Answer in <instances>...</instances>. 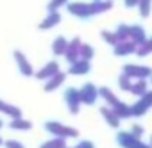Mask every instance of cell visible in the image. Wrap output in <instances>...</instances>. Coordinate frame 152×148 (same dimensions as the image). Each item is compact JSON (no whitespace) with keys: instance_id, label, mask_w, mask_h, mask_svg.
Listing matches in <instances>:
<instances>
[{"instance_id":"obj_1","label":"cell","mask_w":152,"mask_h":148,"mask_svg":"<svg viewBox=\"0 0 152 148\" xmlns=\"http://www.w3.org/2000/svg\"><path fill=\"white\" fill-rule=\"evenodd\" d=\"M64 98H66V104H68L70 111L75 114V112H77V107H79V102H81V91L72 89V88H70V89H66Z\"/></svg>"},{"instance_id":"obj_2","label":"cell","mask_w":152,"mask_h":148,"mask_svg":"<svg viewBox=\"0 0 152 148\" xmlns=\"http://www.w3.org/2000/svg\"><path fill=\"white\" fill-rule=\"evenodd\" d=\"M68 11L75 16H81V18H88L93 15L90 4H68Z\"/></svg>"},{"instance_id":"obj_3","label":"cell","mask_w":152,"mask_h":148,"mask_svg":"<svg viewBox=\"0 0 152 148\" xmlns=\"http://www.w3.org/2000/svg\"><path fill=\"white\" fill-rule=\"evenodd\" d=\"M81 43H79V39H73L70 45H68V48H66V52H64V55H66V59L73 64L75 61L79 59V55H81Z\"/></svg>"},{"instance_id":"obj_4","label":"cell","mask_w":152,"mask_h":148,"mask_svg":"<svg viewBox=\"0 0 152 148\" xmlns=\"http://www.w3.org/2000/svg\"><path fill=\"white\" fill-rule=\"evenodd\" d=\"M152 73L150 68H138V66H125V75L127 77H138V79H145Z\"/></svg>"},{"instance_id":"obj_5","label":"cell","mask_w":152,"mask_h":148,"mask_svg":"<svg viewBox=\"0 0 152 148\" xmlns=\"http://www.w3.org/2000/svg\"><path fill=\"white\" fill-rule=\"evenodd\" d=\"M81 100L84 104H93L97 100V89L93 88V84H86L81 89Z\"/></svg>"},{"instance_id":"obj_6","label":"cell","mask_w":152,"mask_h":148,"mask_svg":"<svg viewBox=\"0 0 152 148\" xmlns=\"http://www.w3.org/2000/svg\"><path fill=\"white\" fill-rule=\"evenodd\" d=\"M90 71V62L88 61H75L70 68V73H73V75H83V73H88Z\"/></svg>"},{"instance_id":"obj_7","label":"cell","mask_w":152,"mask_h":148,"mask_svg":"<svg viewBox=\"0 0 152 148\" xmlns=\"http://www.w3.org/2000/svg\"><path fill=\"white\" fill-rule=\"evenodd\" d=\"M15 57H16V62H18V66H20V70H22L23 75H32V68H31V64L27 62L25 55H23L22 52H15Z\"/></svg>"},{"instance_id":"obj_8","label":"cell","mask_w":152,"mask_h":148,"mask_svg":"<svg viewBox=\"0 0 152 148\" xmlns=\"http://www.w3.org/2000/svg\"><path fill=\"white\" fill-rule=\"evenodd\" d=\"M56 73H57V62H48L39 73H38V79H50V77H54L56 75Z\"/></svg>"},{"instance_id":"obj_9","label":"cell","mask_w":152,"mask_h":148,"mask_svg":"<svg viewBox=\"0 0 152 148\" xmlns=\"http://www.w3.org/2000/svg\"><path fill=\"white\" fill-rule=\"evenodd\" d=\"M131 38H132V43L134 45H145L147 41H145V32H143V29L141 27H131Z\"/></svg>"},{"instance_id":"obj_10","label":"cell","mask_w":152,"mask_h":148,"mask_svg":"<svg viewBox=\"0 0 152 148\" xmlns=\"http://www.w3.org/2000/svg\"><path fill=\"white\" fill-rule=\"evenodd\" d=\"M59 20H61V15H59L57 11H54V13H50V15L43 20V23L39 25V29H50V27L57 25V23H59Z\"/></svg>"},{"instance_id":"obj_11","label":"cell","mask_w":152,"mask_h":148,"mask_svg":"<svg viewBox=\"0 0 152 148\" xmlns=\"http://www.w3.org/2000/svg\"><path fill=\"white\" fill-rule=\"evenodd\" d=\"M134 50H136V45H134V43L122 41V43H118V45H116L115 54H116V55H127V54H131V52H134Z\"/></svg>"},{"instance_id":"obj_12","label":"cell","mask_w":152,"mask_h":148,"mask_svg":"<svg viewBox=\"0 0 152 148\" xmlns=\"http://www.w3.org/2000/svg\"><path fill=\"white\" fill-rule=\"evenodd\" d=\"M54 54H57V55H61V54H64L66 52V48H68V43H66V39L64 38H57L56 41H54Z\"/></svg>"},{"instance_id":"obj_13","label":"cell","mask_w":152,"mask_h":148,"mask_svg":"<svg viewBox=\"0 0 152 148\" xmlns=\"http://www.w3.org/2000/svg\"><path fill=\"white\" fill-rule=\"evenodd\" d=\"M113 107H115V114H116V116L127 118V116H131V114H132V112H131V107H127L125 104H120V102H116Z\"/></svg>"},{"instance_id":"obj_14","label":"cell","mask_w":152,"mask_h":148,"mask_svg":"<svg viewBox=\"0 0 152 148\" xmlns=\"http://www.w3.org/2000/svg\"><path fill=\"white\" fill-rule=\"evenodd\" d=\"M63 79H64V75H63V73H56V75L54 77H50V81H48V84L45 86V89L47 91H50V89H56L61 82H63Z\"/></svg>"},{"instance_id":"obj_15","label":"cell","mask_w":152,"mask_h":148,"mask_svg":"<svg viewBox=\"0 0 152 148\" xmlns=\"http://www.w3.org/2000/svg\"><path fill=\"white\" fill-rule=\"evenodd\" d=\"M116 38H118V41H125L129 36H131V27H127V25H120L118 29H116Z\"/></svg>"},{"instance_id":"obj_16","label":"cell","mask_w":152,"mask_h":148,"mask_svg":"<svg viewBox=\"0 0 152 148\" xmlns=\"http://www.w3.org/2000/svg\"><path fill=\"white\" fill-rule=\"evenodd\" d=\"M150 2L152 0H140V13L143 18H147L150 15Z\"/></svg>"},{"instance_id":"obj_17","label":"cell","mask_w":152,"mask_h":148,"mask_svg":"<svg viewBox=\"0 0 152 148\" xmlns=\"http://www.w3.org/2000/svg\"><path fill=\"white\" fill-rule=\"evenodd\" d=\"M102 114L106 116V120L113 125V127H116L118 125V116L116 114H113V111H107V109H102Z\"/></svg>"},{"instance_id":"obj_18","label":"cell","mask_w":152,"mask_h":148,"mask_svg":"<svg viewBox=\"0 0 152 148\" xmlns=\"http://www.w3.org/2000/svg\"><path fill=\"white\" fill-rule=\"evenodd\" d=\"M81 55H83L84 61H90V59L93 57V48L88 46V45H83V46H81Z\"/></svg>"},{"instance_id":"obj_19","label":"cell","mask_w":152,"mask_h":148,"mask_svg":"<svg viewBox=\"0 0 152 148\" xmlns=\"http://www.w3.org/2000/svg\"><path fill=\"white\" fill-rule=\"evenodd\" d=\"M100 95H102V96H104V98H106V100H107V102L111 104V105H115V104L118 102V100H116V98L113 96V93H111L109 89H100Z\"/></svg>"},{"instance_id":"obj_20","label":"cell","mask_w":152,"mask_h":148,"mask_svg":"<svg viewBox=\"0 0 152 148\" xmlns=\"http://www.w3.org/2000/svg\"><path fill=\"white\" fill-rule=\"evenodd\" d=\"M11 127H13V128H23V130H27V128L31 127V123H29V121H23V120H15V121L11 123Z\"/></svg>"},{"instance_id":"obj_21","label":"cell","mask_w":152,"mask_h":148,"mask_svg":"<svg viewBox=\"0 0 152 148\" xmlns=\"http://www.w3.org/2000/svg\"><path fill=\"white\" fill-rule=\"evenodd\" d=\"M64 2H66V0H52V2L48 4V13H54V11H57V7L64 6Z\"/></svg>"},{"instance_id":"obj_22","label":"cell","mask_w":152,"mask_h":148,"mask_svg":"<svg viewBox=\"0 0 152 148\" xmlns=\"http://www.w3.org/2000/svg\"><path fill=\"white\" fill-rule=\"evenodd\" d=\"M148 52H152V39H150V41H147L145 45H141V48L138 50V54H140V55H147Z\"/></svg>"},{"instance_id":"obj_23","label":"cell","mask_w":152,"mask_h":148,"mask_svg":"<svg viewBox=\"0 0 152 148\" xmlns=\"http://www.w3.org/2000/svg\"><path fill=\"white\" fill-rule=\"evenodd\" d=\"M102 36H104V39L107 41V43H113V45H118L120 41H118V38H116V34H109V32H102Z\"/></svg>"},{"instance_id":"obj_24","label":"cell","mask_w":152,"mask_h":148,"mask_svg":"<svg viewBox=\"0 0 152 148\" xmlns=\"http://www.w3.org/2000/svg\"><path fill=\"white\" fill-rule=\"evenodd\" d=\"M131 91L132 93H136V95H145V82L141 81V82H138V86H132L131 88Z\"/></svg>"},{"instance_id":"obj_25","label":"cell","mask_w":152,"mask_h":148,"mask_svg":"<svg viewBox=\"0 0 152 148\" xmlns=\"http://www.w3.org/2000/svg\"><path fill=\"white\" fill-rule=\"evenodd\" d=\"M129 79H131V77H127V75H124V77L120 79V86H122L124 89H131V84H129Z\"/></svg>"},{"instance_id":"obj_26","label":"cell","mask_w":152,"mask_h":148,"mask_svg":"<svg viewBox=\"0 0 152 148\" xmlns=\"http://www.w3.org/2000/svg\"><path fill=\"white\" fill-rule=\"evenodd\" d=\"M136 4H140V0H125V6L127 7H134Z\"/></svg>"},{"instance_id":"obj_27","label":"cell","mask_w":152,"mask_h":148,"mask_svg":"<svg viewBox=\"0 0 152 148\" xmlns=\"http://www.w3.org/2000/svg\"><path fill=\"white\" fill-rule=\"evenodd\" d=\"M141 132H143V130H141L140 127H134V128H132V134H134V136H140Z\"/></svg>"},{"instance_id":"obj_28","label":"cell","mask_w":152,"mask_h":148,"mask_svg":"<svg viewBox=\"0 0 152 148\" xmlns=\"http://www.w3.org/2000/svg\"><path fill=\"white\" fill-rule=\"evenodd\" d=\"M7 146H9V148H23V146H20V144H16V143H7Z\"/></svg>"},{"instance_id":"obj_29","label":"cell","mask_w":152,"mask_h":148,"mask_svg":"<svg viewBox=\"0 0 152 148\" xmlns=\"http://www.w3.org/2000/svg\"><path fill=\"white\" fill-rule=\"evenodd\" d=\"M77 148H91V144H90V143H81Z\"/></svg>"},{"instance_id":"obj_30","label":"cell","mask_w":152,"mask_h":148,"mask_svg":"<svg viewBox=\"0 0 152 148\" xmlns=\"http://www.w3.org/2000/svg\"><path fill=\"white\" fill-rule=\"evenodd\" d=\"M95 2H99V0H95Z\"/></svg>"},{"instance_id":"obj_31","label":"cell","mask_w":152,"mask_h":148,"mask_svg":"<svg viewBox=\"0 0 152 148\" xmlns=\"http://www.w3.org/2000/svg\"><path fill=\"white\" fill-rule=\"evenodd\" d=\"M0 125H2V123H0Z\"/></svg>"}]
</instances>
